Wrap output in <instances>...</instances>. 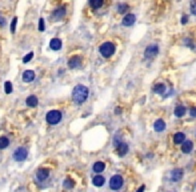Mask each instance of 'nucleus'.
<instances>
[{
	"label": "nucleus",
	"mask_w": 196,
	"mask_h": 192,
	"mask_svg": "<svg viewBox=\"0 0 196 192\" xmlns=\"http://www.w3.org/2000/svg\"><path fill=\"white\" fill-rule=\"evenodd\" d=\"M104 168H106V164L103 162H96L94 164V172H96V174H102L104 171Z\"/></svg>",
	"instance_id": "aec40b11"
},
{
	"label": "nucleus",
	"mask_w": 196,
	"mask_h": 192,
	"mask_svg": "<svg viewBox=\"0 0 196 192\" xmlns=\"http://www.w3.org/2000/svg\"><path fill=\"white\" fill-rule=\"evenodd\" d=\"M127 10H128V6H127V4H119L118 11L120 12V14H123V12H126Z\"/></svg>",
	"instance_id": "bb28decb"
},
{
	"label": "nucleus",
	"mask_w": 196,
	"mask_h": 192,
	"mask_svg": "<svg viewBox=\"0 0 196 192\" xmlns=\"http://www.w3.org/2000/svg\"><path fill=\"white\" fill-rule=\"evenodd\" d=\"M88 88L86 86H83V84H79V86H76L74 88V91H72V99H74L75 103L78 104H82L87 100L88 98Z\"/></svg>",
	"instance_id": "f257e3e1"
},
{
	"label": "nucleus",
	"mask_w": 196,
	"mask_h": 192,
	"mask_svg": "<svg viewBox=\"0 0 196 192\" xmlns=\"http://www.w3.org/2000/svg\"><path fill=\"white\" fill-rule=\"evenodd\" d=\"M80 66H82V59L79 58V56H74V58H71L70 60H68V67L70 68H79Z\"/></svg>",
	"instance_id": "6e6552de"
},
{
	"label": "nucleus",
	"mask_w": 196,
	"mask_h": 192,
	"mask_svg": "<svg viewBox=\"0 0 196 192\" xmlns=\"http://www.w3.org/2000/svg\"><path fill=\"white\" fill-rule=\"evenodd\" d=\"M66 8L64 7H62V8H58V10H55V12H54V18L55 19H62L64 15H66Z\"/></svg>",
	"instance_id": "4be33fe9"
},
{
	"label": "nucleus",
	"mask_w": 196,
	"mask_h": 192,
	"mask_svg": "<svg viewBox=\"0 0 196 192\" xmlns=\"http://www.w3.org/2000/svg\"><path fill=\"white\" fill-rule=\"evenodd\" d=\"M0 26H4V18H0Z\"/></svg>",
	"instance_id": "f704fd0d"
},
{
	"label": "nucleus",
	"mask_w": 196,
	"mask_h": 192,
	"mask_svg": "<svg viewBox=\"0 0 196 192\" xmlns=\"http://www.w3.org/2000/svg\"><path fill=\"white\" fill-rule=\"evenodd\" d=\"M48 176H50V171L47 170V168H40L36 172V179L39 180V182H44L46 179H48Z\"/></svg>",
	"instance_id": "0eeeda50"
},
{
	"label": "nucleus",
	"mask_w": 196,
	"mask_h": 192,
	"mask_svg": "<svg viewBox=\"0 0 196 192\" xmlns=\"http://www.w3.org/2000/svg\"><path fill=\"white\" fill-rule=\"evenodd\" d=\"M23 82H26V83H31L32 80L35 79V72L34 71H31V70H27V71H24L23 72Z\"/></svg>",
	"instance_id": "1a4fd4ad"
},
{
	"label": "nucleus",
	"mask_w": 196,
	"mask_h": 192,
	"mask_svg": "<svg viewBox=\"0 0 196 192\" xmlns=\"http://www.w3.org/2000/svg\"><path fill=\"white\" fill-rule=\"evenodd\" d=\"M10 146V139L7 136H0V150H4Z\"/></svg>",
	"instance_id": "5701e85b"
},
{
	"label": "nucleus",
	"mask_w": 196,
	"mask_h": 192,
	"mask_svg": "<svg viewBox=\"0 0 196 192\" xmlns=\"http://www.w3.org/2000/svg\"><path fill=\"white\" fill-rule=\"evenodd\" d=\"M154 92H156V94H160L163 95L164 98H167V86H164V84H156V86L154 87Z\"/></svg>",
	"instance_id": "9d476101"
},
{
	"label": "nucleus",
	"mask_w": 196,
	"mask_h": 192,
	"mask_svg": "<svg viewBox=\"0 0 196 192\" xmlns=\"http://www.w3.org/2000/svg\"><path fill=\"white\" fill-rule=\"evenodd\" d=\"M62 118H63L62 112L58 111V110H52V111H50V112H48V114L46 115L47 123H48V124H51V126H55V124L60 123Z\"/></svg>",
	"instance_id": "f03ea898"
},
{
	"label": "nucleus",
	"mask_w": 196,
	"mask_h": 192,
	"mask_svg": "<svg viewBox=\"0 0 196 192\" xmlns=\"http://www.w3.org/2000/svg\"><path fill=\"white\" fill-rule=\"evenodd\" d=\"M26 103H27L28 107H36V106H38V103H39V100H38V98H36L35 95H31V96H28V98H27Z\"/></svg>",
	"instance_id": "dca6fc26"
},
{
	"label": "nucleus",
	"mask_w": 196,
	"mask_h": 192,
	"mask_svg": "<svg viewBox=\"0 0 196 192\" xmlns=\"http://www.w3.org/2000/svg\"><path fill=\"white\" fill-rule=\"evenodd\" d=\"M16 23H18V18H14V20H12V23H11V32L12 34L16 31Z\"/></svg>",
	"instance_id": "cd10ccee"
},
{
	"label": "nucleus",
	"mask_w": 196,
	"mask_h": 192,
	"mask_svg": "<svg viewBox=\"0 0 196 192\" xmlns=\"http://www.w3.org/2000/svg\"><path fill=\"white\" fill-rule=\"evenodd\" d=\"M159 52V48L156 44H152V46H150L147 48L146 51H144V56H146V59H154L156 55H158Z\"/></svg>",
	"instance_id": "423d86ee"
},
{
	"label": "nucleus",
	"mask_w": 196,
	"mask_h": 192,
	"mask_svg": "<svg viewBox=\"0 0 196 192\" xmlns=\"http://www.w3.org/2000/svg\"><path fill=\"white\" fill-rule=\"evenodd\" d=\"M50 47H51V50H54V51H59L60 48H62V40L60 39H52L51 43H50Z\"/></svg>",
	"instance_id": "2eb2a0df"
},
{
	"label": "nucleus",
	"mask_w": 196,
	"mask_h": 192,
	"mask_svg": "<svg viewBox=\"0 0 196 192\" xmlns=\"http://www.w3.org/2000/svg\"><path fill=\"white\" fill-rule=\"evenodd\" d=\"M44 28H46V24H44V19L42 18L39 20V31H44Z\"/></svg>",
	"instance_id": "c756f323"
},
{
	"label": "nucleus",
	"mask_w": 196,
	"mask_h": 192,
	"mask_svg": "<svg viewBox=\"0 0 196 192\" xmlns=\"http://www.w3.org/2000/svg\"><path fill=\"white\" fill-rule=\"evenodd\" d=\"M192 148H194V144H192L191 140H186L182 146V151L184 152V154H190V152L192 151Z\"/></svg>",
	"instance_id": "4468645a"
},
{
	"label": "nucleus",
	"mask_w": 196,
	"mask_h": 192,
	"mask_svg": "<svg viewBox=\"0 0 196 192\" xmlns=\"http://www.w3.org/2000/svg\"><path fill=\"white\" fill-rule=\"evenodd\" d=\"M136 22V18H135V15H132V14H130V15H127V16H124V19H123V26H126V27H130V26H132Z\"/></svg>",
	"instance_id": "9b49d317"
},
{
	"label": "nucleus",
	"mask_w": 196,
	"mask_h": 192,
	"mask_svg": "<svg viewBox=\"0 0 196 192\" xmlns=\"http://www.w3.org/2000/svg\"><path fill=\"white\" fill-rule=\"evenodd\" d=\"M99 51H100V54H102V56H104V58H110V56H112L115 54V46L111 42H106L100 46Z\"/></svg>",
	"instance_id": "7ed1b4c3"
},
{
	"label": "nucleus",
	"mask_w": 196,
	"mask_h": 192,
	"mask_svg": "<svg viewBox=\"0 0 196 192\" xmlns=\"http://www.w3.org/2000/svg\"><path fill=\"white\" fill-rule=\"evenodd\" d=\"M104 178L103 176H100V175H98V176H95L94 179H92V183H94V186L95 187H102V186H104Z\"/></svg>",
	"instance_id": "412c9836"
},
{
	"label": "nucleus",
	"mask_w": 196,
	"mask_h": 192,
	"mask_svg": "<svg viewBox=\"0 0 196 192\" xmlns=\"http://www.w3.org/2000/svg\"><path fill=\"white\" fill-rule=\"evenodd\" d=\"M154 128H155V131L162 132V131H164V128H166V123H164L162 119H159V120H156V122H155Z\"/></svg>",
	"instance_id": "a211bd4d"
},
{
	"label": "nucleus",
	"mask_w": 196,
	"mask_h": 192,
	"mask_svg": "<svg viewBox=\"0 0 196 192\" xmlns=\"http://www.w3.org/2000/svg\"><path fill=\"white\" fill-rule=\"evenodd\" d=\"M174 142H175V144H183L186 142V136H184V134H182V132H178V134H175V136H174Z\"/></svg>",
	"instance_id": "6ab92c4d"
},
{
	"label": "nucleus",
	"mask_w": 196,
	"mask_h": 192,
	"mask_svg": "<svg viewBox=\"0 0 196 192\" xmlns=\"http://www.w3.org/2000/svg\"><path fill=\"white\" fill-rule=\"evenodd\" d=\"M4 91H6V94H11V92H12L11 82H6V84H4Z\"/></svg>",
	"instance_id": "393cba45"
},
{
	"label": "nucleus",
	"mask_w": 196,
	"mask_h": 192,
	"mask_svg": "<svg viewBox=\"0 0 196 192\" xmlns=\"http://www.w3.org/2000/svg\"><path fill=\"white\" fill-rule=\"evenodd\" d=\"M123 178L120 175H115V176H112V178L110 179V187H111V190H115V191H118L120 190V188L123 187Z\"/></svg>",
	"instance_id": "20e7f679"
},
{
	"label": "nucleus",
	"mask_w": 196,
	"mask_h": 192,
	"mask_svg": "<svg viewBox=\"0 0 196 192\" xmlns=\"http://www.w3.org/2000/svg\"><path fill=\"white\" fill-rule=\"evenodd\" d=\"M186 111L187 110H186V107H184V106H176L174 114H175V116H178V118H182V116L186 115Z\"/></svg>",
	"instance_id": "f3484780"
},
{
	"label": "nucleus",
	"mask_w": 196,
	"mask_h": 192,
	"mask_svg": "<svg viewBox=\"0 0 196 192\" xmlns=\"http://www.w3.org/2000/svg\"><path fill=\"white\" fill-rule=\"evenodd\" d=\"M27 156H28V151L26 150V148L20 147V148H18V150L15 151L14 159L16 160V162H23V160L27 159Z\"/></svg>",
	"instance_id": "39448f33"
},
{
	"label": "nucleus",
	"mask_w": 196,
	"mask_h": 192,
	"mask_svg": "<svg viewBox=\"0 0 196 192\" xmlns=\"http://www.w3.org/2000/svg\"><path fill=\"white\" fill-rule=\"evenodd\" d=\"M187 22H188V18H187L186 15H183V18H182V24H186Z\"/></svg>",
	"instance_id": "473e14b6"
},
{
	"label": "nucleus",
	"mask_w": 196,
	"mask_h": 192,
	"mask_svg": "<svg viewBox=\"0 0 196 192\" xmlns=\"http://www.w3.org/2000/svg\"><path fill=\"white\" fill-rule=\"evenodd\" d=\"M90 6L94 7V8H99V7L103 6V2H102V0H100V2H94V0H91V2H90Z\"/></svg>",
	"instance_id": "a878e982"
},
{
	"label": "nucleus",
	"mask_w": 196,
	"mask_h": 192,
	"mask_svg": "<svg viewBox=\"0 0 196 192\" xmlns=\"http://www.w3.org/2000/svg\"><path fill=\"white\" fill-rule=\"evenodd\" d=\"M144 190H146V187H144V186H142V187H140L139 190H138V192H144Z\"/></svg>",
	"instance_id": "72a5a7b5"
},
{
	"label": "nucleus",
	"mask_w": 196,
	"mask_h": 192,
	"mask_svg": "<svg viewBox=\"0 0 196 192\" xmlns=\"http://www.w3.org/2000/svg\"><path fill=\"white\" fill-rule=\"evenodd\" d=\"M190 114H191V116H192V118H196V107H194V108H191Z\"/></svg>",
	"instance_id": "2f4dec72"
},
{
	"label": "nucleus",
	"mask_w": 196,
	"mask_h": 192,
	"mask_svg": "<svg viewBox=\"0 0 196 192\" xmlns=\"http://www.w3.org/2000/svg\"><path fill=\"white\" fill-rule=\"evenodd\" d=\"M183 178V171L182 170H174L171 174V180L172 182H179Z\"/></svg>",
	"instance_id": "ddd939ff"
},
{
	"label": "nucleus",
	"mask_w": 196,
	"mask_h": 192,
	"mask_svg": "<svg viewBox=\"0 0 196 192\" xmlns=\"http://www.w3.org/2000/svg\"><path fill=\"white\" fill-rule=\"evenodd\" d=\"M32 58H34V52H30V54H28V55H26V56H24L23 63H28V62H30V60H31Z\"/></svg>",
	"instance_id": "c85d7f7f"
},
{
	"label": "nucleus",
	"mask_w": 196,
	"mask_h": 192,
	"mask_svg": "<svg viewBox=\"0 0 196 192\" xmlns=\"http://www.w3.org/2000/svg\"><path fill=\"white\" fill-rule=\"evenodd\" d=\"M116 150H118V155L119 156H124L128 152V146L124 143H119L118 146H116Z\"/></svg>",
	"instance_id": "f8f14e48"
},
{
	"label": "nucleus",
	"mask_w": 196,
	"mask_h": 192,
	"mask_svg": "<svg viewBox=\"0 0 196 192\" xmlns=\"http://www.w3.org/2000/svg\"><path fill=\"white\" fill-rule=\"evenodd\" d=\"M191 11H192V14H194V15H196V2L191 3Z\"/></svg>",
	"instance_id": "7c9ffc66"
},
{
	"label": "nucleus",
	"mask_w": 196,
	"mask_h": 192,
	"mask_svg": "<svg viewBox=\"0 0 196 192\" xmlns=\"http://www.w3.org/2000/svg\"><path fill=\"white\" fill-rule=\"evenodd\" d=\"M63 186H64V188H67V190H71V188L75 187V182L72 179H66L64 183H63Z\"/></svg>",
	"instance_id": "b1692460"
}]
</instances>
